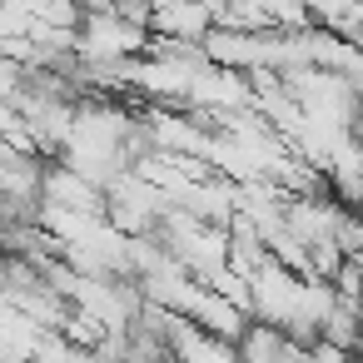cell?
Listing matches in <instances>:
<instances>
[{"mask_svg": "<svg viewBox=\"0 0 363 363\" xmlns=\"http://www.w3.org/2000/svg\"><path fill=\"white\" fill-rule=\"evenodd\" d=\"M214 26L219 16L209 0H155V16H150L155 40H169V45H204Z\"/></svg>", "mask_w": 363, "mask_h": 363, "instance_id": "1", "label": "cell"}]
</instances>
